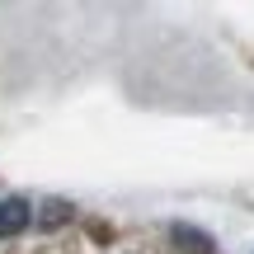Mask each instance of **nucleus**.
Wrapping results in <instances>:
<instances>
[{"label": "nucleus", "instance_id": "nucleus-1", "mask_svg": "<svg viewBox=\"0 0 254 254\" xmlns=\"http://www.w3.org/2000/svg\"><path fill=\"white\" fill-rule=\"evenodd\" d=\"M33 221V207L24 198H5L0 202V236H19V231Z\"/></svg>", "mask_w": 254, "mask_h": 254}, {"label": "nucleus", "instance_id": "nucleus-3", "mask_svg": "<svg viewBox=\"0 0 254 254\" xmlns=\"http://www.w3.org/2000/svg\"><path fill=\"white\" fill-rule=\"evenodd\" d=\"M66 217H71V207H66L62 198H52V202H47V207H43V217H38V221H43V226H62Z\"/></svg>", "mask_w": 254, "mask_h": 254}, {"label": "nucleus", "instance_id": "nucleus-2", "mask_svg": "<svg viewBox=\"0 0 254 254\" xmlns=\"http://www.w3.org/2000/svg\"><path fill=\"white\" fill-rule=\"evenodd\" d=\"M174 240L179 245H193V254H212V240L202 231H193V226H174Z\"/></svg>", "mask_w": 254, "mask_h": 254}]
</instances>
